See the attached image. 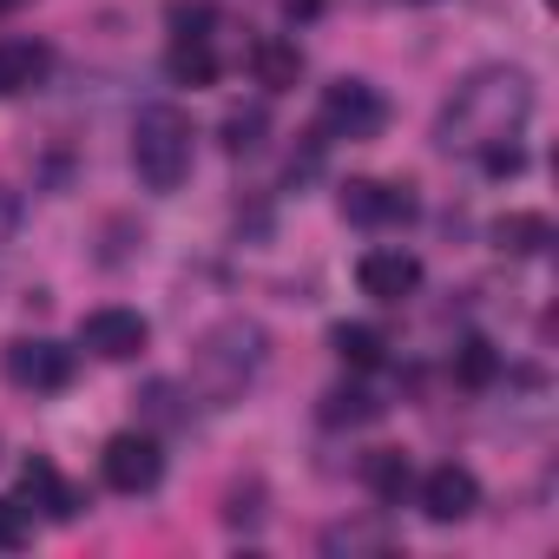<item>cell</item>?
<instances>
[{
  "instance_id": "6da1fadb",
  "label": "cell",
  "mask_w": 559,
  "mask_h": 559,
  "mask_svg": "<svg viewBox=\"0 0 559 559\" xmlns=\"http://www.w3.org/2000/svg\"><path fill=\"white\" fill-rule=\"evenodd\" d=\"M533 119V80L520 67H474L454 99L441 106L435 119V139L448 152H480V145H500V139H520V126Z\"/></svg>"
},
{
  "instance_id": "7a4b0ae2",
  "label": "cell",
  "mask_w": 559,
  "mask_h": 559,
  "mask_svg": "<svg viewBox=\"0 0 559 559\" xmlns=\"http://www.w3.org/2000/svg\"><path fill=\"white\" fill-rule=\"evenodd\" d=\"M263 362H270V336H263L257 323H243V317H224V323H211V330L198 336V349H191V389H198V402L230 408V402L263 376Z\"/></svg>"
},
{
  "instance_id": "3957f363",
  "label": "cell",
  "mask_w": 559,
  "mask_h": 559,
  "mask_svg": "<svg viewBox=\"0 0 559 559\" xmlns=\"http://www.w3.org/2000/svg\"><path fill=\"white\" fill-rule=\"evenodd\" d=\"M191 152L198 132L178 106H139L132 119V171L145 178V191H178L191 178Z\"/></svg>"
},
{
  "instance_id": "277c9868",
  "label": "cell",
  "mask_w": 559,
  "mask_h": 559,
  "mask_svg": "<svg viewBox=\"0 0 559 559\" xmlns=\"http://www.w3.org/2000/svg\"><path fill=\"white\" fill-rule=\"evenodd\" d=\"M389 126V106L369 80H336L323 86V132L330 139H376Z\"/></svg>"
},
{
  "instance_id": "5b68a950",
  "label": "cell",
  "mask_w": 559,
  "mask_h": 559,
  "mask_svg": "<svg viewBox=\"0 0 559 559\" xmlns=\"http://www.w3.org/2000/svg\"><path fill=\"white\" fill-rule=\"evenodd\" d=\"M99 474H106V487H112V493H152V487L165 480V454H158V441H152V435L126 428V435H112V441H106Z\"/></svg>"
},
{
  "instance_id": "8992f818",
  "label": "cell",
  "mask_w": 559,
  "mask_h": 559,
  "mask_svg": "<svg viewBox=\"0 0 559 559\" xmlns=\"http://www.w3.org/2000/svg\"><path fill=\"white\" fill-rule=\"evenodd\" d=\"M0 369H8L14 389H34V395H53L73 382V349L47 343V336H14L8 356H0Z\"/></svg>"
},
{
  "instance_id": "52a82bcc",
  "label": "cell",
  "mask_w": 559,
  "mask_h": 559,
  "mask_svg": "<svg viewBox=\"0 0 559 559\" xmlns=\"http://www.w3.org/2000/svg\"><path fill=\"white\" fill-rule=\"evenodd\" d=\"M336 204H343V217L362 224V230H389V224H408V217H415V191H408V185H382V178H349Z\"/></svg>"
},
{
  "instance_id": "ba28073f",
  "label": "cell",
  "mask_w": 559,
  "mask_h": 559,
  "mask_svg": "<svg viewBox=\"0 0 559 559\" xmlns=\"http://www.w3.org/2000/svg\"><path fill=\"white\" fill-rule=\"evenodd\" d=\"M80 343H86L93 356H106V362H132V356L152 343V323H145L139 310L106 304V310H86V317H80Z\"/></svg>"
},
{
  "instance_id": "9c48e42d",
  "label": "cell",
  "mask_w": 559,
  "mask_h": 559,
  "mask_svg": "<svg viewBox=\"0 0 559 559\" xmlns=\"http://www.w3.org/2000/svg\"><path fill=\"white\" fill-rule=\"evenodd\" d=\"M474 507H480V480H474V467L441 461V467L421 474V513H428L435 526H461Z\"/></svg>"
},
{
  "instance_id": "30bf717a",
  "label": "cell",
  "mask_w": 559,
  "mask_h": 559,
  "mask_svg": "<svg viewBox=\"0 0 559 559\" xmlns=\"http://www.w3.org/2000/svg\"><path fill=\"white\" fill-rule=\"evenodd\" d=\"M356 284H362V297H376V304H402V297L421 290V257L402 250V243L369 250V257L356 263Z\"/></svg>"
},
{
  "instance_id": "8fae6325",
  "label": "cell",
  "mask_w": 559,
  "mask_h": 559,
  "mask_svg": "<svg viewBox=\"0 0 559 559\" xmlns=\"http://www.w3.org/2000/svg\"><path fill=\"white\" fill-rule=\"evenodd\" d=\"M47 73H53V47H47V40H27V34L0 40V99L47 86Z\"/></svg>"
},
{
  "instance_id": "7c38bea8",
  "label": "cell",
  "mask_w": 559,
  "mask_h": 559,
  "mask_svg": "<svg viewBox=\"0 0 559 559\" xmlns=\"http://www.w3.org/2000/svg\"><path fill=\"white\" fill-rule=\"evenodd\" d=\"M21 507H27V513L40 507L47 520H73V513H80V493L60 480L53 461H27V467H21Z\"/></svg>"
},
{
  "instance_id": "4fadbf2b",
  "label": "cell",
  "mask_w": 559,
  "mask_h": 559,
  "mask_svg": "<svg viewBox=\"0 0 559 559\" xmlns=\"http://www.w3.org/2000/svg\"><path fill=\"white\" fill-rule=\"evenodd\" d=\"M250 73H257L263 93H290V86L304 80V53H297V40H284V34L250 40Z\"/></svg>"
},
{
  "instance_id": "5bb4252c",
  "label": "cell",
  "mask_w": 559,
  "mask_h": 559,
  "mask_svg": "<svg viewBox=\"0 0 559 559\" xmlns=\"http://www.w3.org/2000/svg\"><path fill=\"white\" fill-rule=\"evenodd\" d=\"M330 349L343 356V369H362V376L389 362V336H382L376 323H336V330H330Z\"/></svg>"
},
{
  "instance_id": "9a60e30c",
  "label": "cell",
  "mask_w": 559,
  "mask_h": 559,
  "mask_svg": "<svg viewBox=\"0 0 559 559\" xmlns=\"http://www.w3.org/2000/svg\"><path fill=\"white\" fill-rule=\"evenodd\" d=\"M362 487H369L376 500L402 507V493L415 487V467H408V454H395V448H369V454H362Z\"/></svg>"
},
{
  "instance_id": "2e32d148",
  "label": "cell",
  "mask_w": 559,
  "mask_h": 559,
  "mask_svg": "<svg viewBox=\"0 0 559 559\" xmlns=\"http://www.w3.org/2000/svg\"><path fill=\"white\" fill-rule=\"evenodd\" d=\"M493 243L513 250V257H539V250L552 243V224H546L539 211H507V217L493 224Z\"/></svg>"
},
{
  "instance_id": "e0dca14e",
  "label": "cell",
  "mask_w": 559,
  "mask_h": 559,
  "mask_svg": "<svg viewBox=\"0 0 559 559\" xmlns=\"http://www.w3.org/2000/svg\"><path fill=\"white\" fill-rule=\"evenodd\" d=\"M165 73H171L178 86H211L224 67H217L211 40H171V53H165Z\"/></svg>"
},
{
  "instance_id": "ac0fdd59",
  "label": "cell",
  "mask_w": 559,
  "mask_h": 559,
  "mask_svg": "<svg viewBox=\"0 0 559 559\" xmlns=\"http://www.w3.org/2000/svg\"><path fill=\"white\" fill-rule=\"evenodd\" d=\"M323 421L330 428H362V421H382V402L369 389H330L323 395Z\"/></svg>"
},
{
  "instance_id": "d6986e66",
  "label": "cell",
  "mask_w": 559,
  "mask_h": 559,
  "mask_svg": "<svg viewBox=\"0 0 559 559\" xmlns=\"http://www.w3.org/2000/svg\"><path fill=\"white\" fill-rule=\"evenodd\" d=\"M263 132H270V112H263V106H230V112H224V152H230V158L257 152Z\"/></svg>"
},
{
  "instance_id": "ffe728a7",
  "label": "cell",
  "mask_w": 559,
  "mask_h": 559,
  "mask_svg": "<svg viewBox=\"0 0 559 559\" xmlns=\"http://www.w3.org/2000/svg\"><path fill=\"white\" fill-rule=\"evenodd\" d=\"M493 376H500V356H493V343L467 336V343L454 349V382H461V389H487Z\"/></svg>"
},
{
  "instance_id": "44dd1931",
  "label": "cell",
  "mask_w": 559,
  "mask_h": 559,
  "mask_svg": "<svg viewBox=\"0 0 559 559\" xmlns=\"http://www.w3.org/2000/svg\"><path fill=\"white\" fill-rule=\"evenodd\" d=\"M165 21H171V34H178V40H211V27H217V8H211V0H171V8H165Z\"/></svg>"
},
{
  "instance_id": "7402d4cb",
  "label": "cell",
  "mask_w": 559,
  "mask_h": 559,
  "mask_svg": "<svg viewBox=\"0 0 559 559\" xmlns=\"http://www.w3.org/2000/svg\"><path fill=\"white\" fill-rule=\"evenodd\" d=\"M21 546H27V507L0 500V552H21Z\"/></svg>"
},
{
  "instance_id": "603a6c76",
  "label": "cell",
  "mask_w": 559,
  "mask_h": 559,
  "mask_svg": "<svg viewBox=\"0 0 559 559\" xmlns=\"http://www.w3.org/2000/svg\"><path fill=\"white\" fill-rule=\"evenodd\" d=\"M480 165H487L493 178H513L526 158H520V145H513V139H500V145H480Z\"/></svg>"
},
{
  "instance_id": "cb8c5ba5",
  "label": "cell",
  "mask_w": 559,
  "mask_h": 559,
  "mask_svg": "<svg viewBox=\"0 0 559 559\" xmlns=\"http://www.w3.org/2000/svg\"><path fill=\"white\" fill-rule=\"evenodd\" d=\"M14 230H21V198H14L8 185H0V250L14 243Z\"/></svg>"
},
{
  "instance_id": "d4e9b609",
  "label": "cell",
  "mask_w": 559,
  "mask_h": 559,
  "mask_svg": "<svg viewBox=\"0 0 559 559\" xmlns=\"http://www.w3.org/2000/svg\"><path fill=\"white\" fill-rule=\"evenodd\" d=\"M389 8H435V0H389Z\"/></svg>"
},
{
  "instance_id": "484cf974",
  "label": "cell",
  "mask_w": 559,
  "mask_h": 559,
  "mask_svg": "<svg viewBox=\"0 0 559 559\" xmlns=\"http://www.w3.org/2000/svg\"><path fill=\"white\" fill-rule=\"evenodd\" d=\"M27 8V0H0V14H21Z\"/></svg>"
}]
</instances>
